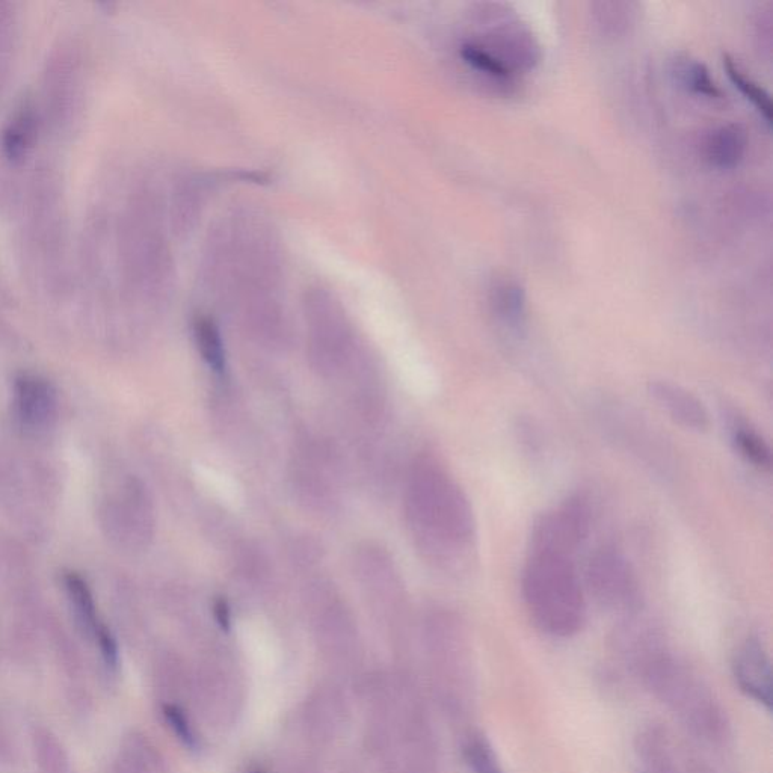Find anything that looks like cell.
Wrapping results in <instances>:
<instances>
[{"instance_id":"14","label":"cell","mask_w":773,"mask_h":773,"mask_svg":"<svg viewBox=\"0 0 773 773\" xmlns=\"http://www.w3.org/2000/svg\"><path fill=\"white\" fill-rule=\"evenodd\" d=\"M461 56L467 65L479 73L485 74L493 81L511 82L515 73L511 68L506 67L496 55L490 52L487 47L479 44H464L461 49Z\"/></svg>"},{"instance_id":"5","label":"cell","mask_w":773,"mask_h":773,"mask_svg":"<svg viewBox=\"0 0 773 773\" xmlns=\"http://www.w3.org/2000/svg\"><path fill=\"white\" fill-rule=\"evenodd\" d=\"M591 530V509L586 499L570 497L536 518L530 535V552L552 553L574 559Z\"/></svg>"},{"instance_id":"22","label":"cell","mask_w":773,"mask_h":773,"mask_svg":"<svg viewBox=\"0 0 773 773\" xmlns=\"http://www.w3.org/2000/svg\"><path fill=\"white\" fill-rule=\"evenodd\" d=\"M213 613H215V618L216 621H218L219 626L224 630H228V627H230L231 624V613L230 607H228V603L224 598H219V600L215 601V604H213Z\"/></svg>"},{"instance_id":"7","label":"cell","mask_w":773,"mask_h":773,"mask_svg":"<svg viewBox=\"0 0 773 773\" xmlns=\"http://www.w3.org/2000/svg\"><path fill=\"white\" fill-rule=\"evenodd\" d=\"M636 752L647 773H700L671 733L657 724L639 731Z\"/></svg>"},{"instance_id":"12","label":"cell","mask_w":773,"mask_h":773,"mask_svg":"<svg viewBox=\"0 0 773 773\" xmlns=\"http://www.w3.org/2000/svg\"><path fill=\"white\" fill-rule=\"evenodd\" d=\"M64 585L68 598H70L71 606H73L74 615H76L82 629L85 632L96 635L100 623L97 620L96 604H94L90 586H88V583L85 582L81 574L73 573V571H67L64 574Z\"/></svg>"},{"instance_id":"11","label":"cell","mask_w":773,"mask_h":773,"mask_svg":"<svg viewBox=\"0 0 773 773\" xmlns=\"http://www.w3.org/2000/svg\"><path fill=\"white\" fill-rule=\"evenodd\" d=\"M490 305L494 316L511 330H520L526 322V292L514 280L494 281L490 289Z\"/></svg>"},{"instance_id":"8","label":"cell","mask_w":773,"mask_h":773,"mask_svg":"<svg viewBox=\"0 0 773 773\" xmlns=\"http://www.w3.org/2000/svg\"><path fill=\"white\" fill-rule=\"evenodd\" d=\"M17 416L29 428H44L55 420L58 401L50 382L35 375H20L14 384Z\"/></svg>"},{"instance_id":"9","label":"cell","mask_w":773,"mask_h":773,"mask_svg":"<svg viewBox=\"0 0 773 773\" xmlns=\"http://www.w3.org/2000/svg\"><path fill=\"white\" fill-rule=\"evenodd\" d=\"M648 392L659 407L684 428L698 432L709 428V413L703 402L680 385L669 381H651Z\"/></svg>"},{"instance_id":"4","label":"cell","mask_w":773,"mask_h":773,"mask_svg":"<svg viewBox=\"0 0 773 773\" xmlns=\"http://www.w3.org/2000/svg\"><path fill=\"white\" fill-rule=\"evenodd\" d=\"M586 588L604 609L632 615L641 609V586L630 562L613 549L592 555L586 567Z\"/></svg>"},{"instance_id":"3","label":"cell","mask_w":773,"mask_h":773,"mask_svg":"<svg viewBox=\"0 0 773 773\" xmlns=\"http://www.w3.org/2000/svg\"><path fill=\"white\" fill-rule=\"evenodd\" d=\"M413 491L416 520L431 546L446 561L466 562L473 550L476 530L466 494L432 461L420 464Z\"/></svg>"},{"instance_id":"20","label":"cell","mask_w":773,"mask_h":773,"mask_svg":"<svg viewBox=\"0 0 773 773\" xmlns=\"http://www.w3.org/2000/svg\"><path fill=\"white\" fill-rule=\"evenodd\" d=\"M26 144H28V129H26L25 124H11L4 130L2 147H4L8 158H20L25 153Z\"/></svg>"},{"instance_id":"19","label":"cell","mask_w":773,"mask_h":773,"mask_svg":"<svg viewBox=\"0 0 773 773\" xmlns=\"http://www.w3.org/2000/svg\"><path fill=\"white\" fill-rule=\"evenodd\" d=\"M164 716L170 724L171 730L174 731L177 737L185 743L188 748H198V737L195 734L194 728H192L191 722L186 718L185 712L180 707L173 706V704H167L164 707Z\"/></svg>"},{"instance_id":"13","label":"cell","mask_w":773,"mask_h":773,"mask_svg":"<svg viewBox=\"0 0 773 773\" xmlns=\"http://www.w3.org/2000/svg\"><path fill=\"white\" fill-rule=\"evenodd\" d=\"M731 440L739 455L760 470H770L772 453L766 441L745 423H736L731 429Z\"/></svg>"},{"instance_id":"6","label":"cell","mask_w":773,"mask_h":773,"mask_svg":"<svg viewBox=\"0 0 773 773\" xmlns=\"http://www.w3.org/2000/svg\"><path fill=\"white\" fill-rule=\"evenodd\" d=\"M733 675L740 692L758 706L772 709V666L766 647L751 636L737 648L733 659Z\"/></svg>"},{"instance_id":"1","label":"cell","mask_w":773,"mask_h":773,"mask_svg":"<svg viewBox=\"0 0 773 773\" xmlns=\"http://www.w3.org/2000/svg\"><path fill=\"white\" fill-rule=\"evenodd\" d=\"M626 665L693 736L710 743L727 739V715L715 693L686 662L672 654L665 638L642 648Z\"/></svg>"},{"instance_id":"15","label":"cell","mask_w":773,"mask_h":773,"mask_svg":"<svg viewBox=\"0 0 773 773\" xmlns=\"http://www.w3.org/2000/svg\"><path fill=\"white\" fill-rule=\"evenodd\" d=\"M724 68L727 71L728 77H730L731 84L743 94L748 102L757 109L758 114L761 115L767 124H770L772 120V103H770L769 94L757 84L752 81L751 77L746 76L736 64L733 59L724 58Z\"/></svg>"},{"instance_id":"18","label":"cell","mask_w":773,"mask_h":773,"mask_svg":"<svg viewBox=\"0 0 773 773\" xmlns=\"http://www.w3.org/2000/svg\"><path fill=\"white\" fill-rule=\"evenodd\" d=\"M678 76H680L683 85H686L693 93L700 94V96L709 97V99H719L721 97V90L716 87L715 81L710 76L709 70L706 65L697 61H687L678 68Z\"/></svg>"},{"instance_id":"16","label":"cell","mask_w":773,"mask_h":773,"mask_svg":"<svg viewBox=\"0 0 773 773\" xmlns=\"http://www.w3.org/2000/svg\"><path fill=\"white\" fill-rule=\"evenodd\" d=\"M195 337L206 363L216 372H222L225 367V352L216 325L210 319H198L195 324Z\"/></svg>"},{"instance_id":"17","label":"cell","mask_w":773,"mask_h":773,"mask_svg":"<svg viewBox=\"0 0 773 773\" xmlns=\"http://www.w3.org/2000/svg\"><path fill=\"white\" fill-rule=\"evenodd\" d=\"M464 755L472 773H505L493 746L484 737H470L464 746Z\"/></svg>"},{"instance_id":"2","label":"cell","mask_w":773,"mask_h":773,"mask_svg":"<svg viewBox=\"0 0 773 773\" xmlns=\"http://www.w3.org/2000/svg\"><path fill=\"white\" fill-rule=\"evenodd\" d=\"M521 586L527 612L541 632L559 639L582 632L588 607L574 559L530 552Z\"/></svg>"},{"instance_id":"10","label":"cell","mask_w":773,"mask_h":773,"mask_svg":"<svg viewBox=\"0 0 773 773\" xmlns=\"http://www.w3.org/2000/svg\"><path fill=\"white\" fill-rule=\"evenodd\" d=\"M748 138L736 124L718 127L706 141L707 161L718 170H733L745 158Z\"/></svg>"},{"instance_id":"21","label":"cell","mask_w":773,"mask_h":773,"mask_svg":"<svg viewBox=\"0 0 773 773\" xmlns=\"http://www.w3.org/2000/svg\"><path fill=\"white\" fill-rule=\"evenodd\" d=\"M97 641H99L100 651H102L103 660L111 669L118 668L120 654H118V645L108 627L100 624L96 632Z\"/></svg>"}]
</instances>
